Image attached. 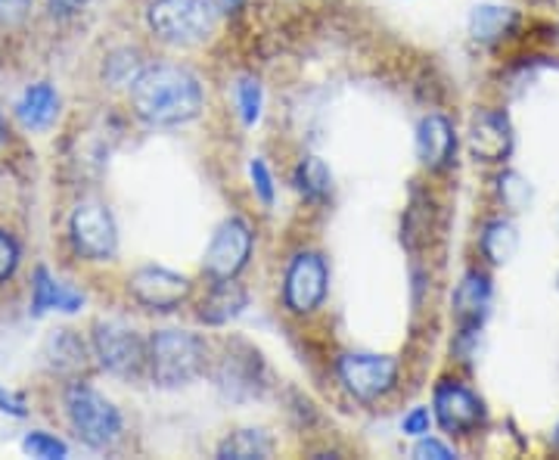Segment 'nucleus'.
Returning a JSON list of instances; mask_svg holds the SVG:
<instances>
[{
	"label": "nucleus",
	"instance_id": "f257e3e1",
	"mask_svg": "<svg viewBox=\"0 0 559 460\" xmlns=\"http://www.w3.org/2000/svg\"><path fill=\"white\" fill-rule=\"evenodd\" d=\"M131 106L153 128H178L200 119L205 94L200 79L178 62H156L131 81Z\"/></svg>",
	"mask_w": 559,
	"mask_h": 460
},
{
	"label": "nucleus",
	"instance_id": "f03ea898",
	"mask_svg": "<svg viewBox=\"0 0 559 460\" xmlns=\"http://www.w3.org/2000/svg\"><path fill=\"white\" fill-rule=\"evenodd\" d=\"M209 364V342L190 330H156L146 342V367L165 389L200 380Z\"/></svg>",
	"mask_w": 559,
	"mask_h": 460
},
{
	"label": "nucleus",
	"instance_id": "7ed1b4c3",
	"mask_svg": "<svg viewBox=\"0 0 559 460\" xmlns=\"http://www.w3.org/2000/svg\"><path fill=\"white\" fill-rule=\"evenodd\" d=\"M215 10L209 0H150L146 22L153 35L171 47H197L215 32Z\"/></svg>",
	"mask_w": 559,
	"mask_h": 460
},
{
	"label": "nucleus",
	"instance_id": "20e7f679",
	"mask_svg": "<svg viewBox=\"0 0 559 460\" xmlns=\"http://www.w3.org/2000/svg\"><path fill=\"white\" fill-rule=\"evenodd\" d=\"M66 414H69L72 429L79 433V439L91 448H109L121 439L119 408L87 382L69 386Z\"/></svg>",
	"mask_w": 559,
	"mask_h": 460
},
{
	"label": "nucleus",
	"instance_id": "39448f33",
	"mask_svg": "<svg viewBox=\"0 0 559 460\" xmlns=\"http://www.w3.org/2000/svg\"><path fill=\"white\" fill-rule=\"evenodd\" d=\"M252 246H255L252 227L240 215H230L215 227L212 240L205 246L202 271L212 281H234V278H240V271L252 259Z\"/></svg>",
	"mask_w": 559,
	"mask_h": 460
},
{
	"label": "nucleus",
	"instance_id": "423d86ee",
	"mask_svg": "<svg viewBox=\"0 0 559 460\" xmlns=\"http://www.w3.org/2000/svg\"><path fill=\"white\" fill-rule=\"evenodd\" d=\"M326 293H330V264H326V259L314 249L296 252L286 264V274H283L286 308L293 315H311L323 305Z\"/></svg>",
	"mask_w": 559,
	"mask_h": 460
},
{
	"label": "nucleus",
	"instance_id": "0eeeda50",
	"mask_svg": "<svg viewBox=\"0 0 559 460\" xmlns=\"http://www.w3.org/2000/svg\"><path fill=\"white\" fill-rule=\"evenodd\" d=\"M336 374L348 396L358 401H377L389 396L399 382V358L373 352H348L336 361Z\"/></svg>",
	"mask_w": 559,
	"mask_h": 460
},
{
	"label": "nucleus",
	"instance_id": "6e6552de",
	"mask_svg": "<svg viewBox=\"0 0 559 460\" xmlns=\"http://www.w3.org/2000/svg\"><path fill=\"white\" fill-rule=\"evenodd\" d=\"M69 237H72V249L87 261H109L119 252L116 219L103 202H81L69 219Z\"/></svg>",
	"mask_w": 559,
	"mask_h": 460
},
{
	"label": "nucleus",
	"instance_id": "1a4fd4ad",
	"mask_svg": "<svg viewBox=\"0 0 559 460\" xmlns=\"http://www.w3.org/2000/svg\"><path fill=\"white\" fill-rule=\"evenodd\" d=\"M94 355L116 377H138L146 364V342L138 330L121 320H97L94 323Z\"/></svg>",
	"mask_w": 559,
	"mask_h": 460
},
{
	"label": "nucleus",
	"instance_id": "9d476101",
	"mask_svg": "<svg viewBox=\"0 0 559 460\" xmlns=\"http://www.w3.org/2000/svg\"><path fill=\"white\" fill-rule=\"evenodd\" d=\"M190 290H193L190 278L162 264H143L128 278L131 299L143 305L146 311H162V315L178 311L180 305L190 299Z\"/></svg>",
	"mask_w": 559,
	"mask_h": 460
},
{
	"label": "nucleus",
	"instance_id": "9b49d317",
	"mask_svg": "<svg viewBox=\"0 0 559 460\" xmlns=\"http://www.w3.org/2000/svg\"><path fill=\"white\" fill-rule=\"evenodd\" d=\"M432 417L451 436H466L485 421L481 399L460 380H441L432 392Z\"/></svg>",
	"mask_w": 559,
	"mask_h": 460
},
{
	"label": "nucleus",
	"instance_id": "f8f14e48",
	"mask_svg": "<svg viewBox=\"0 0 559 460\" xmlns=\"http://www.w3.org/2000/svg\"><path fill=\"white\" fill-rule=\"evenodd\" d=\"M466 146L473 153V160L479 162H503L513 153V125L510 116L500 109H479L469 131H466Z\"/></svg>",
	"mask_w": 559,
	"mask_h": 460
},
{
	"label": "nucleus",
	"instance_id": "ddd939ff",
	"mask_svg": "<svg viewBox=\"0 0 559 460\" xmlns=\"http://www.w3.org/2000/svg\"><path fill=\"white\" fill-rule=\"evenodd\" d=\"M451 308H454V318H457L460 337H476L485 318H488V311H491V281H488V274L466 271L460 278L457 290H454Z\"/></svg>",
	"mask_w": 559,
	"mask_h": 460
},
{
	"label": "nucleus",
	"instance_id": "4468645a",
	"mask_svg": "<svg viewBox=\"0 0 559 460\" xmlns=\"http://www.w3.org/2000/svg\"><path fill=\"white\" fill-rule=\"evenodd\" d=\"M417 156L429 172L448 168L457 156V131L451 119H444L439 113L426 116L417 125Z\"/></svg>",
	"mask_w": 559,
	"mask_h": 460
},
{
	"label": "nucleus",
	"instance_id": "2eb2a0df",
	"mask_svg": "<svg viewBox=\"0 0 559 460\" xmlns=\"http://www.w3.org/2000/svg\"><path fill=\"white\" fill-rule=\"evenodd\" d=\"M84 308V296L79 290H72L69 283L57 281L47 268L35 271V281H32V315L40 318L47 311H66V315H75Z\"/></svg>",
	"mask_w": 559,
	"mask_h": 460
},
{
	"label": "nucleus",
	"instance_id": "dca6fc26",
	"mask_svg": "<svg viewBox=\"0 0 559 460\" xmlns=\"http://www.w3.org/2000/svg\"><path fill=\"white\" fill-rule=\"evenodd\" d=\"M246 305H249V293L237 283V278L215 281V286L209 290V296L200 305V320H205L209 327H224L234 318H240Z\"/></svg>",
	"mask_w": 559,
	"mask_h": 460
},
{
	"label": "nucleus",
	"instance_id": "f3484780",
	"mask_svg": "<svg viewBox=\"0 0 559 460\" xmlns=\"http://www.w3.org/2000/svg\"><path fill=\"white\" fill-rule=\"evenodd\" d=\"M16 116H20L22 128L47 131L57 121V116H60V94L53 91V84L38 81V84H32L22 94V101L16 103Z\"/></svg>",
	"mask_w": 559,
	"mask_h": 460
},
{
	"label": "nucleus",
	"instance_id": "a211bd4d",
	"mask_svg": "<svg viewBox=\"0 0 559 460\" xmlns=\"http://www.w3.org/2000/svg\"><path fill=\"white\" fill-rule=\"evenodd\" d=\"M520 25V13L513 7H500V3H479L469 13V35L479 44H498L510 38L513 28Z\"/></svg>",
	"mask_w": 559,
	"mask_h": 460
},
{
	"label": "nucleus",
	"instance_id": "6ab92c4d",
	"mask_svg": "<svg viewBox=\"0 0 559 460\" xmlns=\"http://www.w3.org/2000/svg\"><path fill=\"white\" fill-rule=\"evenodd\" d=\"M274 441L264 429H237L218 445L221 460H255L271 458Z\"/></svg>",
	"mask_w": 559,
	"mask_h": 460
},
{
	"label": "nucleus",
	"instance_id": "aec40b11",
	"mask_svg": "<svg viewBox=\"0 0 559 460\" xmlns=\"http://www.w3.org/2000/svg\"><path fill=\"white\" fill-rule=\"evenodd\" d=\"M520 249V231L510 221H488L481 231V252L491 264H507Z\"/></svg>",
	"mask_w": 559,
	"mask_h": 460
},
{
	"label": "nucleus",
	"instance_id": "412c9836",
	"mask_svg": "<svg viewBox=\"0 0 559 460\" xmlns=\"http://www.w3.org/2000/svg\"><path fill=\"white\" fill-rule=\"evenodd\" d=\"M296 187H299V193L305 200H326L330 190H333V175H330L326 162L320 160V156H305L299 162V168H296Z\"/></svg>",
	"mask_w": 559,
	"mask_h": 460
},
{
	"label": "nucleus",
	"instance_id": "4be33fe9",
	"mask_svg": "<svg viewBox=\"0 0 559 460\" xmlns=\"http://www.w3.org/2000/svg\"><path fill=\"white\" fill-rule=\"evenodd\" d=\"M234 97H237V109H240L242 125H255L261 119V103H264V94H261V84L255 75H242L237 84H234Z\"/></svg>",
	"mask_w": 559,
	"mask_h": 460
},
{
	"label": "nucleus",
	"instance_id": "5701e85b",
	"mask_svg": "<svg viewBox=\"0 0 559 460\" xmlns=\"http://www.w3.org/2000/svg\"><path fill=\"white\" fill-rule=\"evenodd\" d=\"M498 197L510 212H522L532 202V184L520 172H503L498 178Z\"/></svg>",
	"mask_w": 559,
	"mask_h": 460
},
{
	"label": "nucleus",
	"instance_id": "b1692460",
	"mask_svg": "<svg viewBox=\"0 0 559 460\" xmlns=\"http://www.w3.org/2000/svg\"><path fill=\"white\" fill-rule=\"evenodd\" d=\"M22 451L25 455H32V458H40V460H60V458H69V445L57 436H50V433H28L25 439H22Z\"/></svg>",
	"mask_w": 559,
	"mask_h": 460
},
{
	"label": "nucleus",
	"instance_id": "393cba45",
	"mask_svg": "<svg viewBox=\"0 0 559 460\" xmlns=\"http://www.w3.org/2000/svg\"><path fill=\"white\" fill-rule=\"evenodd\" d=\"M249 178H252V190H255V197L261 200V205H274L277 200V184H274V175H271V168H267V162L255 160L249 162Z\"/></svg>",
	"mask_w": 559,
	"mask_h": 460
},
{
	"label": "nucleus",
	"instance_id": "a878e982",
	"mask_svg": "<svg viewBox=\"0 0 559 460\" xmlns=\"http://www.w3.org/2000/svg\"><path fill=\"white\" fill-rule=\"evenodd\" d=\"M20 259H22L20 243L13 240V234L0 231V283H7L13 274H16Z\"/></svg>",
	"mask_w": 559,
	"mask_h": 460
},
{
	"label": "nucleus",
	"instance_id": "bb28decb",
	"mask_svg": "<svg viewBox=\"0 0 559 460\" xmlns=\"http://www.w3.org/2000/svg\"><path fill=\"white\" fill-rule=\"evenodd\" d=\"M432 411L429 408H411L407 414H404V421H401V433L404 436H411V439H419V436H426L429 429H432Z\"/></svg>",
	"mask_w": 559,
	"mask_h": 460
},
{
	"label": "nucleus",
	"instance_id": "cd10ccee",
	"mask_svg": "<svg viewBox=\"0 0 559 460\" xmlns=\"http://www.w3.org/2000/svg\"><path fill=\"white\" fill-rule=\"evenodd\" d=\"M414 458L419 460H454L457 458V451L451 448V445H444V441L432 439L429 433L426 436H419L417 445H414Z\"/></svg>",
	"mask_w": 559,
	"mask_h": 460
},
{
	"label": "nucleus",
	"instance_id": "c85d7f7f",
	"mask_svg": "<svg viewBox=\"0 0 559 460\" xmlns=\"http://www.w3.org/2000/svg\"><path fill=\"white\" fill-rule=\"evenodd\" d=\"M32 13V0H0V28H20Z\"/></svg>",
	"mask_w": 559,
	"mask_h": 460
},
{
	"label": "nucleus",
	"instance_id": "c756f323",
	"mask_svg": "<svg viewBox=\"0 0 559 460\" xmlns=\"http://www.w3.org/2000/svg\"><path fill=\"white\" fill-rule=\"evenodd\" d=\"M0 411L10 414V417H25V414H28L25 399L16 396V392H10V389H0Z\"/></svg>",
	"mask_w": 559,
	"mask_h": 460
},
{
	"label": "nucleus",
	"instance_id": "7c9ffc66",
	"mask_svg": "<svg viewBox=\"0 0 559 460\" xmlns=\"http://www.w3.org/2000/svg\"><path fill=\"white\" fill-rule=\"evenodd\" d=\"M81 3H84V0H47V7H50L53 16H69V13L81 10Z\"/></svg>",
	"mask_w": 559,
	"mask_h": 460
},
{
	"label": "nucleus",
	"instance_id": "2f4dec72",
	"mask_svg": "<svg viewBox=\"0 0 559 460\" xmlns=\"http://www.w3.org/2000/svg\"><path fill=\"white\" fill-rule=\"evenodd\" d=\"M209 3H212V10H215V13H237L246 0H209Z\"/></svg>",
	"mask_w": 559,
	"mask_h": 460
},
{
	"label": "nucleus",
	"instance_id": "473e14b6",
	"mask_svg": "<svg viewBox=\"0 0 559 460\" xmlns=\"http://www.w3.org/2000/svg\"><path fill=\"white\" fill-rule=\"evenodd\" d=\"M554 441H557V448H559V426H557V429H554Z\"/></svg>",
	"mask_w": 559,
	"mask_h": 460
},
{
	"label": "nucleus",
	"instance_id": "72a5a7b5",
	"mask_svg": "<svg viewBox=\"0 0 559 460\" xmlns=\"http://www.w3.org/2000/svg\"><path fill=\"white\" fill-rule=\"evenodd\" d=\"M0 141H3V119H0Z\"/></svg>",
	"mask_w": 559,
	"mask_h": 460
}]
</instances>
